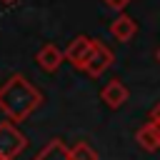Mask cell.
<instances>
[{
	"instance_id": "1",
	"label": "cell",
	"mask_w": 160,
	"mask_h": 160,
	"mask_svg": "<svg viewBox=\"0 0 160 160\" xmlns=\"http://www.w3.org/2000/svg\"><path fill=\"white\" fill-rule=\"evenodd\" d=\"M42 102V92L22 75H10L0 85V112L12 122L28 120Z\"/></svg>"
},
{
	"instance_id": "2",
	"label": "cell",
	"mask_w": 160,
	"mask_h": 160,
	"mask_svg": "<svg viewBox=\"0 0 160 160\" xmlns=\"http://www.w3.org/2000/svg\"><path fill=\"white\" fill-rule=\"evenodd\" d=\"M28 145V138L20 132L18 125H12L10 120H0V158L5 160H15Z\"/></svg>"
},
{
	"instance_id": "3",
	"label": "cell",
	"mask_w": 160,
	"mask_h": 160,
	"mask_svg": "<svg viewBox=\"0 0 160 160\" xmlns=\"http://www.w3.org/2000/svg\"><path fill=\"white\" fill-rule=\"evenodd\" d=\"M95 48V38H88V35H78L75 40H70V45L62 50V58L75 68V70H82L90 52Z\"/></svg>"
},
{
	"instance_id": "4",
	"label": "cell",
	"mask_w": 160,
	"mask_h": 160,
	"mask_svg": "<svg viewBox=\"0 0 160 160\" xmlns=\"http://www.w3.org/2000/svg\"><path fill=\"white\" fill-rule=\"evenodd\" d=\"M112 62H115L112 50H110L108 45H102L100 40H95V48H92V52H90V58H88V62H85L82 72H88L90 78H100V75H102Z\"/></svg>"
},
{
	"instance_id": "5",
	"label": "cell",
	"mask_w": 160,
	"mask_h": 160,
	"mask_svg": "<svg viewBox=\"0 0 160 160\" xmlns=\"http://www.w3.org/2000/svg\"><path fill=\"white\" fill-rule=\"evenodd\" d=\"M35 62H38V68H42L45 72H55V70H60V65L65 62V58H62V50H60L58 45L48 42V45H42V48L35 52Z\"/></svg>"
},
{
	"instance_id": "6",
	"label": "cell",
	"mask_w": 160,
	"mask_h": 160,
	"mask_svg": "<svg viewBox=\"0 0 160 160\" xmlns=\"http://www.w3.org/2000/svg\"><path fill=\"white\" fill-rule=\"evenodd\" d=\"M100 98L105 100V105L108 108H112V110H118V108H122L125 102H128V98H130V92H128V88L115 78V80H110L102 90H100Z\"/></svg>"
},
{
	"instance_id": "7",
	"label": "cell",
	"mask_w": 160,
	"mask_h": 160,
	"mask_svg": "<svg viewBox=\"0 0 160 160\" xmlns=\"http://www.w3.org/2000/svg\"><path fill=\"white\" fill-rule=\"evenodd\" d=\"M135 32H138V25H135V20H132L130 15H125V12H120V15L110 22V35H112L115 40H120V42H130Z\"/></svg>"
},
{
	"instance_id": "8",
	"label": "cell",
	"mask_w": 160,
	"mask_h": 160,
	"mask_svg": "<svg viewBox=\"0 0 160 160\" xmlns=\"http://www.w3.org/2000/svg\"><path fill=\"white\" fill-rule=\"evenodd\" d=\"M32 160H68V145L60 138H52L38 150V155Z\"/></svg>"
},
{
	"instance_id": "9",
	"label": "cell",
	"mask_w": 160,
	"mask_h": 160,
	"mask_svg": "<svg viewBox=\"0 0 160 160\" xmlns=\"http://www.w3.org/2000/svg\"><path fill=\"white\" fill-rule=\"evenodd\" d=\"M135 142H138L142 150H148V152L160 150V140H158V135H155V130H152L150 122H145V125L138 128V132H135Z\"/></svg>"
},
{
	"instance_id": "10",
	"label": "cell",
	"mask_w": 160,
	"mask_h": 160,
	"mask_svg": "<svg viewBox=\"0 0 160 160\" xmlns=\"http://www.w3.org/2000/svg\"><path fill=\"white\" fill-rule=\"evenodd\" d=\"M68 160H98V152L88 145V142H75L72 148H68Z\"/></svg>"
},
{
	"instance_id": "11",
	"label": "cell",
	"mask_w": 160,
	"mask_h": 160,
	"mask_svg": "<svg viewBox=\"0 0 160 160\" xmlns=\"http://www.w3.org/2000/svg\"><path fill=\"white\" fill-rule=\"evenodd\" d=\"M102 2H105L108 8H112V10H118V12H122V10H125V8H128V5L132 2V0H102Z\"/></svg>"
},
{
	"instance_id": "12",
	"label": "cell",
	"mask_w": 160,
	"mask_h": 160,
	"mask_svg": "<svg viewBox=\"0 0 160 160\" xmlns=\"http://www.w3.org/2000/svg\"><path fill=\"white\" fill-rule=\"evenodd\" d=\"M148 122H160V102L148 112Z\"/></svg>"
},
{
	"instance_id": "13",
	"label": "cell",
	"mask_w": 160,
	"mask_h": 160,
	"mask_svg": "<svg viewBox=\"0 0 160 160\" xmlns=\"http://www.w3.org/2000/svg\"><path fill=\"white\" fill-rule=\"evenodd\" d=\"M152 125V130H155V135H158V140H160V122H150Z\"/></svg>"
},
{
	"instance_id": "14",
	"label": "cell",
	"mask_w": 160,
	"mask_h": 160,
	"mask_svg": "<svg viewBox=\"0 0 160 160\" xmlns=\"http://www.w3.org/2000/svg\"><path fill=\"white\" fill-rule=\"evenodd\" d=\"M0 2H5V5H12V2H18V0H0Z\"/></svg>"
},
{
	"instance_id": "15",
	"label": "cell",
	"mask_w": 160,
	"mask_h": 160,
	"mask_svg": "<svg viewBox=\"0 0 160 160\" xmlns=\"http://www.w3.org/2000/svg\"><path fill=\"white\" fill-rule=\"evenodd\" d=\"M155 58H158V62H160V48H158V52H155Z\"/></svg>"
},
{
	"instance_id": "16",
	"label": "cell",
	"mask_w": 160,
	"mask_h": 160,
	"mask_svg": "<svg viewBox=\"0 0 160 160\" xmlns=\"http://www.w3.org/2000/svg\"><path fill=\"white\" fill-rule=\"evenodd\" d=\"M0 160H5V158H0Z\"/></svg>"
}]
</instances>
